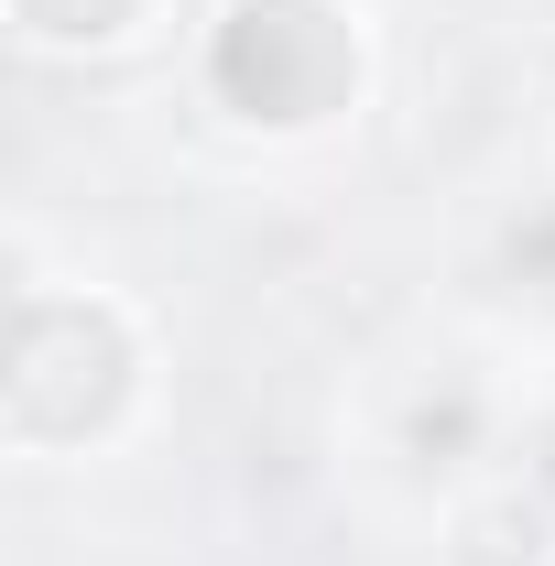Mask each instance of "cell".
I'll return each mask as SVG.
<instances>
[{"mask_svg": "<svg viewBox=\"0 0 555 566\" xmlns=\"http://www.w3.org/2000/svg\"><path fill=\"white\" fill-rule=\"evenodd\" d=\"M142 392V338L109 294H22L11 316V447H87Z\"/></svg>", "mask_w": 555, "mask_h": 566, "instance_id": "cell-1", "label": "cell"}, {"mask_svg": "<svg viewBox=\"0 0 555 566\" xmlns=\"http://www.w3.org/2000/svg\"><path fill=\"white\" fill-rule=\"evenodd\" d=\"M208 87L262 132H316L359 98V22L338 0H229L208 22Z\"/></svg>", "mask_w": 555, "mask_h": 566, "instance_id": "cell-2", "label": "cell"}, {"mask_svg": "<svg viewBox=\"0 0 555 566\" xmlns=\"http://www.w3.org/2000/svg\"><path fill=\"white\" fill-rule=\"evenodd\" d=\"M11 22H22V44L76 55V44H121L142 22V0H11Z\"/></svg>", "mask_w": 555, "mask_h": 566, "instance_id": "cell-3", "label": "cell"}, {"mask_svg": "<svg viewBox=\"0 0 555 566\" xmlns=\"http://www.w3.org/2000/svg\"><path fill=\"white\" fill-rule=\"evenodd\" d=\"M469 545H490V556H469V566H545V512H523V501H490L480 523H469Z\"/></svg>", "mask_w": 555, "mask_h": 566, "instance_id": "cell-4", "label": "cell"}, {"mask_svg": "<svg viewBox=\"0 0 555 566\" xmlns=\"http://www.w3.org/2000/svg\"><path fill=\"white\" fill-rule=\"evenodd\" d=\"M534 480H545V501H555V424H545V458H534Z\"/></svg>", "mask_w": 555, "mask_h": 566, "instance_id": "cell-5", "label": "cell"}]
</instances>
